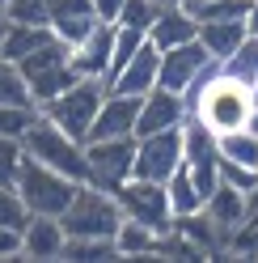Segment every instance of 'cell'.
<instances>
[{"label":"cell","instance_id":"cell-1","mask_svg":"<svg viewBox=\"0 0 258 263\" xmlns=\"http://www.w3.org/2000/svg\"><path fill=\"white\" fill-rule=\"evenodd\" d=\"M182 98H186V110L195 115V119H203L216 136L220 132H233V127H250V115L258 106L254 85H246V81L233 77V72H224L220 60L207 64Z\"/></svg>","mask_w":258,"mask_h":263},{"label":"cell","instance_id":"cell-2","mask_svg":"<svg viewBox=\"0 0 258 263\" xmlns=\"http://www.w3.org/2000/svg\"><path fill=\"white\" fill-rule=\"evenodd\" d=\"M22 149L30 157H38L42 166H51L59 174L76 178V183H89V161H85V140L68 136L59 123H51L47 115H38L34 123H30V132L22 136Z\"/></svg>","mask_w":258,"mask_h":263},{"label":"cell","instance_id":"cell-3","mask_svg":"<svg viewBox=\"0 0 258 263\" xmlns=\"http://www.w3.org/2000/svg\"><path fill=\"white\" fill-rule=\"evenodd\" d=\"M59 221L68 229V238H115L127 217L115 200V191H106L98 183H80Z\"/></svg>","mask_w":258,"mask_h":263},{"label":"cell","instance_id":"cell-4","mask_svg":"<svg viewBox=\"0 0 258 263\" xmlns=\"http://www.w3.org/2000/svg\"><path fill=\"white\" fill-rule=\"evenodd\" d=\"M106 93H110V85H106L102 77H80V81H72L63 93H55L51 102H42L38 115H47L51 123H59L68 136L89 140V127H93V119H98Z\"/></svg>","mask_w":258,"mask_h":263},{"label":"cell","instance_id":"cell-5","mask_svg":"<svg viewBox=\"0 0 258 263\" xmlns=\"http://www.w3.org/2000/svg\"><path fill=\"white\" fill-rule=\"evenodd\" d=\"M13 187H17V195L26 200L30 212H42V217H63V208L72 204V195H76V178L68 174H59L51 166H42L38 157H22V170L17 178H13Z\"/></svg>","mask_w":258,"mask_h":263},{"label":"cell","instance_id":"cell-6","mask_svg":"<svg viewBox=\"0 0 258 263\" xmlns=\"http://www.w3.org/2000/svg\"><path fill=\"white\" fill-rule=\"evenodd\" d=\"M22 72H26V85H30V93H34L38 106L51 102L55 93H63L72 81H80L76 68H72V47L63 39H51L47 47H38L34 55H26L22 60Z\"/></svg>","mask_w":258,"mask_h":263},{"label":"cell","instance_id":"cell-7","mask_svg":"<svg viewBox=\"0 0 258 263\" xmlns=\"http://www.w3.org/2000/svg\"><path fill=\"white\" fill-rule=\"evenodd\" d=\"M115 200H119V208H123V217L148 225V229H157V234H165V229L174 225V208H169L165 183H153V178L132 174L127 183L115 187Z\"/></svg>","mask_w":258,"mask_h":263},{"label":"cell","instance_id":"cell-8","mask_svg":"<svg viewBox=\"0 0 258 263\" xmlns=\"http://www.w3.org/2000/svg\"><path fill=\"white\" fill-rule=\"evenodd\" d=\"M182 166L199 183L203 204H207V195L220 183V144H216V132L195 115H186V123H182Z\"/></svg>","mask_w":258,"mask_h":263},{"label":"cell","instance_id":"cell-9","mask_svg":"<svg viewBox=\"0 0 258 263\" xmlns=\"http://www.w3.org/2000/svg\"><path fill=\"white\" fill-rule=\"evenodd\" d=\"M85 161H89V183L115 191L119 183L136 174V136H98L85 140Z\"/></svg>","mask_w":258,"mask_h":263},{"label":"cell","instance_id":"cell-10","mask_svg":"<svg viewBox=\"0 0 258 263\" xmlns=\"http://www.w3.org/2000/svg\"><path fill=\"white\" fill-rule=\"evenodd\" d=\"M182 166V127H165L153 136H136V174L165 183Z\"/></svg>","mask_w":258,"mask_h":263},{"label":"cell","instance_id":"cell-11","mask_svg":"<svg viewBox=\"0 0 258 263\" xmlns=\"http://www.w3.org/2000/svg\"><path fill=\"white\" fill-rule=\"evenodd\" d=\"M212 60H216V55L207 51L199 39L178 43V47H169V51H161V72H157V85H165V89H174V93H186L190 85H195V77H199Z\"/></svg>","mask_w":258,"mask_h":263},{"label":"cell","instance_id":"cell-12","mask_svg":"<svg viewBox=\"0 0 258 263\" xmlns=\"http://www.w3.org/2000/svg\"><path fill=\"white\" fill-rule=\"evenodd\" d=\"M186 98L174 93L165 85H153L140 102V123H136V136H153V132H165V127H182L186 123Z\"/></svg>","mask_w":258,"mask_h":263},{"label":"cell","instance_id":"cell-13","mask_svg":"<svg viewBox=\"0 0 258 263\" xmlns=\"http://www.w3.org/2000/svg\"><path fill=\"white\" fill-rule=\"evenodd\" d=\"M115 30H119L115 22H98L85 39L72 47V68H76V77H102V81H106L110 55H115Z\"/></svg>","mask_w":258,"mask_h":263},{"label":"cell","instance_id":"cell-14","mask_svg":"<svg viewBox=\"0 0 258 263\" xmlns=\"http://www.w3.org/2000/svg\"><path fill=\"white\" fill-rule=\"evenodd\" d=\"M140 93H106V102L98 110V119L89 127V140L98 136H136V123H140Z\"/></svg>","mask_w":258,"mask_h":263},{"label":"cell","instance_id":"cell-15","mask_svg":"<svg viewBox=\"0 0 258 263\" xmlns=\"http://www.w3.org/2000/svg\"><path fill=\"white\" fill-rule=\"evenodd\" d=\"M63 242H68V229L59 217L30 212L22 229V259H63Z\"/></svg>","mask_w":258,"mask_h":263},{"label":"cell","instance_id":"cell-16","mask_svg":"<svg viewBox=\"0 0 258 263\" xmlns=\"http://www.w3.org/2000/svg\"><path fill=\"white\" fill-rule=\"evenodd\" d=\"M157 72H161V47L153 39H144V47L119 68V77L110 81V89H115V93H140L144 98L157 85Z\"/></svg>","mask_w":258,"mask_h":263},{"label":"cell","instance_id":"cell-17","mask_svg":"<svg viewBox=\"0 0 258 263\" xmlns=\"http://www.w3.org/2000/svg\"><path fill=\"white\" fill-rule=\"evenodd\" d=\"M148 39L161 47V51H169V47H178V43L199 39V17H195L186 5L157 9V17H153V26H148Z\"/></svg>","mask_w":258,"mask_h":263},{"label":"cell","instance_id":"cell-18","mask_svg":"<svg viewBox=\"0 0 258 263\" xmlns=\"http://www.w3.org/2000/svg\"><path fill=\"white\" fill-rule=\"evenodd\" d=\"M203 212L212 217L220 229H237V225H246V217H250V195L241 191V187H233V183H216V191L207 195V204H203Z\"/></svg>","mask_w":258,"mask_h":263},{"label":"cell","instance_id":"cell-19","mask_svg":"<svg viewBox=\"0 0 258 263\" xmlns=\"http://www.w3.org/2000/svg\"><path fill=\"white\" fill-rule=\"evenodd\" d=\"M5 22V17H0ZM55 34H51V26H26V22H5V34H0V55L5 60H26V55H34L38 47H47Z\"/></svg>","mask_w":258,"mask_h":263},{"label":"cell","instance_id":"cell-20","mask_svg":"<svg viewBox=\"0 0 258 263\" xmlns=\"http://www.w3.org/2000/svg\"><path fill=\"white\" fill-rule=\"evenodd\" d=\"M246 34H250V30H246L241 17H233V22H199V43H203L220 64L229 60L241 43H246Z\"/></svg>","mask_w":258,"mask_h":263},{"label":"cell","instance_id":"cell-21","mask_svg":"<svg viewBox=\"0 0 258 263\" xmlns=\"http://www.w3.org/2000/svg\"><path fill=\"white\" fill-rule=\"evenodd\" d=\"M216 144H220V157L224 161H237V166H246V170H258V132L254 127L220 132Z\"/></svg>","mask_w":258,"mask_h":263},{"label":"cell","instance_id":"cell-22","mask_svg":"<svg viewBox=\"0 0 258 263\" xmlns=\"http://www.w3.org/2000/svg\"><path fill=\"white\" fill-rule=\"evenodd\" d=\"M165 191H169V208H174V217H186V212H199V208H203V191H199L195 178H190L186 166H178V170L165 178Z\"/></svg>","mask_w":258,"mask_h":263},{"label":"cell","instance_id":"cell-23","mask_svg":"<svg viewBox=\"0 0 258 263\" xmlns=\"http://www.w3.org/2000/svg\"><path fill=\"white\" fill-rule=\"evenodd\" d=\"M157 229H148V225H140V221H132L127 217L123 225H119V234H115V251H119V259H136V255H157Z\"/></svg>","mask_w":258,"mask_h":263},{"label":"cell","instance_id":"cell-24","mask_svg":"<svg viewBox=\"0 0 258 263\" xmlns=\"http://www.w3.org/2000/svg\"><path fill=\"white\" fill-rule=\"evenodd\" d=\"M0 102H5V106H38L34 93H30V85H26L22 64L17 60H5V55H0Z\"/></svg>","mask_w":258,"mask_h":263},{"label":"cell","instance_id":"cell-25","mask_svg":"<svg viewBox=\"0 0 258 263\" xmlns=\"http://www.w3.org/2000/svg\"><path fill=\"white\" fill-rule=\"evenodd\" d=\"M63 259L98 263V259H119V251H115V238H68L63 242Z\"/></svg>","mask_w":258,"mask_h":263},{"label":"cell","instance_id":"cell-26","mask_svg":"<svg viewBox=\"0 0 258 263\" xmlns=\"http://www.w3.org/2000/svg\"><path fill=\"white\" fill-rule=\"evenodd\" d=\"M144 39H148V34H144V30H132V26H119V30H115V55H110L106 85L119 77V68H123V64H127V60H132V55L140 51V47H144Z\"/></svg>","mask_w":258,"mask_h":263},{"label":"cell","instance_id":"cell-27","mask_svg":"<svg viewBox=\"0 0 258 263\" xmlns=\"http://www.w3.org/2000/svg\"><path fill=\"white\" fill-rule=\"evenodd\" d=\"M5 22H26V26H51V0H9Z\"/></svg>","mask_w":258,"mask_h":263},{"label":"cell","instance_id":"cell-28","mask_svg":"<svg viewBox=\"0 0 258 263\" xmlns=\"http://www.w3.org/2000/svg\"><path fill=\"white\" fill-rule=\"evenodd\" d=\"M26 221H30V208H26V200L17 195V187H13V183H0V225L26 229Z\"/></svg>","mask_w":258,"mask_h":263},{"label":"cell","instance_id":"cell-29","mask_svg":"<svg viewBox=\"0 0 258 263\" xmlns=\"http://www.w3.org/2000/svg\"><path fill=\"white\" fill-rule=\"evenodd\" d=\"M34 119H38V106H5V102H0V136L22 140Z\"/></svg>","mask_w":258,"mask_h":263},{"label":"cell","instance_id":"cell-30","mask_svg":"<svg viewBox=\"0 0 258 263\" xmlns=\"http://www.w3.org/2000/svg\"><path fill=\"white\" fill-rule=\"evenodd\" d=\"M199 22H233V17H241L246 22V13H250V0H207V5H199V9H190Z\"/></svg>","mask_w":258,"mask_h":263},{"label":"cell","instance_id":"cell-31","mask_svg":"<svg viewBox=\"0 0 258 263\" xmlns=\"http://www.w3.org/2000/svg\"><path fill=\"white\" fill-rule=\"evenodd\" d=\"M93 26H98V17H93V13H80V17H55V22H51V34L63 39L68 47H76Z\"/></svg>","mask_w":258,"mask_h":263},{"label":"cell","instance_id":"cell-32","mask_svg":"<svg viewBox=\"0 0 258 263\" xmlns=\"http://www.w3.org/2000/svg\"><path fill=\"white\" fill-rule=\"evenodd\" d=\"M153 17H157V5H153V0H127L123 13H119V26H132V30H144V34H148Z\"/></svg>","mask_w":258,"mask_h":263},{"label":"cell","instance_id":"cell-33","mask_svg":"<svg viewBox=\"0 0 258 263\" xmlns=\"http://www.w3.org/2000/svg\"><path fill=\"white\" fill-rule=\"evenodd\" d=\"M22 157H26L22 140L0 136V183H13V178H17V170H22Z\"/></svg>","mask_w":258,"mask_h":263},{"label":"cell","instance_id":"cell-34","mask_svg":"<svg viewBox=\"0 0 258 263\" xmlns=\"http://www.w3.org/2000/svg\"><path fill=\"white\" fill-rule=\"evenodd\" d=\"M22 255V229L0 225V259H17Z\"/></svg>","mask_w":258,"mask_h":263},{"label":"cell","instance_id":"cell-35","mask_svg":"<svg viewBox=\"0 0 258 263\" xmlns=\"http://www.w3.org/2000/svg\"><path fill=\"white\" fill-rule=\"evenodd\" d=\"M123 5H127V0H93V13H98V22H115L119 26Z\"/></svg>","mask_w":258,"mask_h":263},{"label":"cell","instance_id":"cell-36","mask_svg":"<svg viewBox=\"0 0 258 263\" xmlns=\"http://www.w3.org/2000/svg\"><path fill=\"white\" fill-rule=\"evenodd\" d=\"M246 30L258 34V5H250V13H246Z\"/></svg>","mask_w":258,"mask_h":263},{"label":"cell","instance_id":"cell-37","mask_svg":"<svg viewBox=\"0 0 258 263\" xmlns=\"http://www.w3.org/2000/svg\"><path fill=\"white\" fill-rule=\"evenodd\" d=\"M157 9H169V5H182V0H153Z\"/></svg>","mask_w":258,"mask_h":263},{"label":"cell","instance_id":"cell-38","mask_svg":"<svg viewBox=\"0 0 258 263\" xmlns=\"http://www.w3.org/2000/svg\"><path fill=\"white\" fill-rule=\"evenodd\" d=\"M182 5H186V9H199V5H207V0H182Z\"/></svg>","mask_w":258,"mask_h":263},{"label":"cell","instance_id":"cell-39","mask_svg":"<svg viewBox=\"0 0 258 263\" xmlns=\"http://www.w3.org/2000/svg\"><path fill=\"white\" fill-rule=\"evenodd\" d=\"M5 5H9V0H0V13H5Z\"/></svg>","mask_w":258,"mask_h":263},{"label":"cell","instance_id":"cell-40","mask_svg":"<svg viewBox=\"0 0 258 263\" xmlns=\"http://www.w3.org/2000/svg\"><path fill=\"white\" fill-rule=\"evenodd\" d=\"M0 34H5V22H0Z\"/></svg>","mask_w":258,"mask_h":263},{"label":"cell","instance_id":"cell-41","mask_svg":"<svg viewBox=\"0 0 258 263\" xmlns=\"http://www.w3.org/2000/svg\"><path fill=\"white\" fill-rule=\"evenodd\" d=\"M250 5H258V0H250Z\"/></svg>","mask_w":258,"mask_h":263}]
</instances>
